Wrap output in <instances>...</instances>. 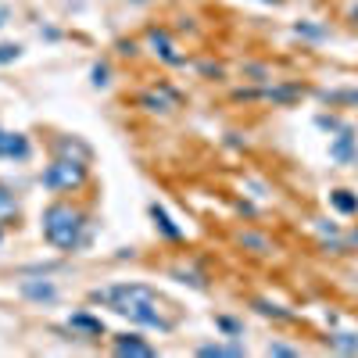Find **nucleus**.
I'll return each mask as SVG.
<instances>
[{
	"mask_svg": "<svg viewBox=\"0 0 358 358\" xmlns=\"http://www.w3.org/2000/svg\"><path fill=\"white\" fill-rule=\"evenodd\" d=\"M351 147H355V136L344 129V133L337 136V143H334V158H337V162H348V158H351Z\"/></svg>",
	"mask_w": 358,
	"mask_h": 358,
	"instance_id": "13",
	"label": "nucleus"
},
{
	"mask_svg": "<svg viewBox=\"0 0 358 358\" xmlns=\"http://www.w3.org/2000/svg\"><path fill=\"white\" fill-rule=\"evenodd\" d=\"M197 355H201V358H241L244 348H241V344H201Z\"/></svg>",
	"mask_w": 358,
	"mask_h": 358,
	"instance_id": "8",
	"label": "nucleus"
},
{
	"mask_svg": "<svg viewBox=\"0 0 358 358\" xmlns=\"http://www.w3.org/2000/svg\"><path fill=\"white\" fill-rule=\"evenodd\" d=\"M18 54H22V47H18V43H0V65H8V62H15Z\"/></svg>",
	"mask_w": 358,
	"mask_h": 358,
	"instance_id": "16",
	"label": "nucleus"
},
{
	"mask_svg": "<svg viewBox=\"0 0 358 358\" xmlns=\"http://www.w3.org/2000/svg\"><path fill=\"white\" fill-rule=\"evenodd\" d=\"M94 83H97V86H104V83H108V69H104V65H97V69H94Z\"/></svg>",
	"mask_w": 358,
	"mask_h": 358,
	"instance_id": "19",
	"label": "nucleus"
},
{
	"mask_svg": "<svg viewBox=\"0 0 358 358\" xmlns=\"http://www.w3.org/2000/svg\"><path fill=\"white\" fill-rule=\"evenodd\" d=\"M265 4H280V0H265Z\"/></svg>",
	"mask_w": 358,
	"mask_h": 358,
	"instance_id": "25",
	"label": "nucleus"
},
{
	"mask_svg": "<svg viewBox=\"0 0 358 358\" xmlns=\"http://www.w3.org/2000/svg\"><path fill=\"white\" fill-rule=\"evenodd\" d=\"M351 15H355V18H358V8H355V11H351Z\"/></svg>",
	"mask_w": 358,
	"mask_h": 358,
	"instance_id": "26",
	"label": "nucleus"
},
{
	"mask_svg": "<svg viewBox=\"0 0 358 358\" xmlns=\"http://www.w3.org/2000/svg\"><path fill=\"white\" fill-rule=\"evenodd\" d=\"M4 158H29V140L22 133H4Z\"/></svg>",
	"mask_w": 358,
	"mask_h": 358,
	"instance_id": "9",
	"label": "nucleus"
},
{
	"mask_svg": "<svg viewBox=\"0 0 358 358\" xmlns=\"http://www.w3.org/2000/svg\"><path fill=\"white\" fill-rule=\"evenodd\" d=\"M179 104H183V97H179L169 83L147 86L143 94H140V108H143V111H151V115H169V111H176Z\"/></svg>",
	"mask_w": 358,
	"mask_h": 358,
	"instance_id": "4",
	"label": "nucleus"
},
{
	"mask_svg": "<svg viewBox=\"0 0 358 358\" xmlns=\"http://www.w3.org/2000/svg\"><path fill=\"white\" fill-rule=\"evenodd\" d=\"M0 158H4V129H0Z\"/></svg>",
	"mask_w": 358,
	"mask_h": 358,
	"instance_id": "23",
	"label": "nucleus"
},
{
	"mask_svg": "<svg viewBox=\"0 0 358 358\" xmlns=\"http://www.w3.org/2000/svg\"><path fill=\"white\" fill-rule=\"evenodd\" d=\"M268 355H283V358H294L297 348H287V344H268Z\"/></svg>",
	"mask_w": 358,
	"mask_h": 358,
	"instance_id": "17",
	"label": "nucleus"
},
{
	"mask_svg": "<svg viewBox=\"0 0 358 358\" xmlns=\"http://www.w3.org/2000/svg\"><path fill=\"white\" fill-rule=\"evenodd\" d=\"M43 183L57 194H69V190H79L86 183V162L83 158H65V155H57L47 172H43Z\"/></svg>",
	"mask_w": 358,
	"mask_h": 358,
	"instance_id": "3",
	"label": "nucleus"
},
{
	"mask_svg": "<svg viewBox=\"0 0 358 358\" xmlns=\"http://www.w3.org/2000/svg\"><path fill=\"white\" fill-rule=\"evenodd\" d=\"M8 22H11V11H8V8H4V4H0V29H4V25H8Z\"/></svg>",
	"mask_w": 358,
	"mask_h": 358,
	"instance_id": "22",
	"label": "nucleus"
},
{
	"mask_svg": "<svg viewBox=\"0 0 358 358\" xmlns=\"http://www.w3.org/2000/svg\"><path fill=\"white\" fill-rule=\"evenodd\" d=\"M330 201H334L337 212H344V215H355V212H358V197H351L348 190H334Z\"/></svg>",
	"mask_w": 358,
	"mask_h": 358,
	"instance_id": "11",
	"label": "nucleus"
},
{
	"mask_svg": "<svg viewBox=\"0 0 358 358\" xmlns=\"http://www.w3.org/2000/svg\"><path fill=\"white\" fill-rule=\"evenodd\" d=\"M111 351L115 355H129V358H151L155 355V348L147 344V341H140V337H133V334H122V337H115V344H111Z\"/></svg>",
	"mask_w": 358,
	"mask_h": 358,
	"instance_id": "6",
	"label": "nucleus"
},
{
	"mask_svg": "<svg viewBox=\"0 0 358 358\" xmlns=\"http://www.w3.org/2000/svg\"><path fill=\"white\" fill-rule=\"evenodd\" d=\"M334 348H341V351H358V337H355V334H337V337H334Z\"/></svg>",
	"mask_w": 358,
	"mask_h": 358,
	"instance_id": "15",
	"label": "nucleus"
},
{
	"mask_svg": "<svg viewBox=\"0 0 358 358\" xmlns=\"http://www.w3.org/2000/svg\"><path fill=\"white\" fill-rule=\"evenodd\" d=\"M129 4H147V0H129Z\"/></svg>",
	"mask_w": 358,
	"mask_h": 358,
	"instance_id": "24",
	"label": "nucleus"
},
{
	"mask_svg": "<svg viewBox=\"0 0 358 358\" xmlns=\"http://www.w3.org/2000/svg\"><path fill=\"white\" fill-rule=\"evenodd\" d=\"M97 301H108L118 315H126L136 326H151V330H172V322L162 315V301L151 287L143 283H118L108 290H94Z\"/></svg>",
	"mask_w": 358,
	"mask_h": 358,
	"instance_id": "1",
	"label": "nucleus"
},
{
	"mask_svg": "<svg viewBox=\"0 0 358 358\" xmlns=\"http://www.w3.org/2000/svg\"><path fill=\"white\" fill-rule=\"evenodd\" d=\"M18 215V204H15V197L4 190V187H0V226H4L8 219H15Z\"/></svg>",
	"mask_w": 358,
	"mask_h": 358,
	"instance_id": "12",
	"label": "nucleus"
},
{
	"mask_svg": "<svg viewBox=\"0 0 358 358\" xmlns=\"http://www.w3.org/2000/svg\"><path fill=\"white\" fill-rule=\"evenodd\" d=\"M151 219L158 222V229L169 236V241H179V236H183V233H179L176 226H172V219H169V212H165V208L162 204H151Z\"/></svg>",
	"mask_w": 358,
	"mask_h": 358,
	"instance_id": "10",
	"label": "nucleus"
},
{
	"mask_svg": "<svg viewBox=\"0 0 358 358\" xmlns=\"http://www.w3.org/2000/svg\"><path fill=\"white\" fill-rule=\"evenodd\" d=\"M147 47H151L165 65H183V62H187L183 54H176V47H172V40H169L165 29H147Z\"/></svg>",
	"mask_w": 358,
	"mask_h": 358,
	"instance_id": "5",
	"label": "nucleus"
},
{
	"mask_svg": "<svg viewBox=\"0 0 358 358\" xmlns=\"http://www.w3.org/2000/svg\"><path fill=\"white\" fill-rule=\"evenodd\" d=\"M83 229H86V215L72 204H50L43 212V236L57 251H76L83 244Z\"/></svg>",
	"mask_w": 358,
	"mask_h": 358,
	"instance_id": "2",
	"label": "nucleus"
},
{
	"mask_svg": "<svg viewBox=\"0 0 358 358\" xmlns=\"http://www.w3.org/2000/svg\"><path fill=\"white\" fill-rule=\"evenodd\" d=\"M219 326H222V330H226V334H241V326H236L233 319H219Z\"/></svg>",
	"mask_w": 358,
	"mask_h": 358,
	"instance_id": "20",
	"label": "nucleus"
},
{
	"mask_svg": "<svg viewBox=\"0 0 358 358\" xmlns=\"http://www.w3.org/2000/svg\"><path fill=\"white\" fill-rule=\"evenodd\" d=\"M297 33H308V36H322V29H312V25H297Z\"/></svg>",
	"mask_w": 358,
	"mask_h": 358,
	"instance_id": "21",
	"label": "nucleus"
},
{
	"mask_svg": "<svg viewBox=\"0 0 358 358\" xmlns=\"http://www.w3.org/2000/svg\"><path fill=\"white\" fill-rule=\"evenodd\" d=\"M22 294L33 297V301H54V297H57V287L47 283V280H22Z\"/></svg>",
	"mask_w": 358,
	"mask_h": 358,
	"instance_id": "7",
	"label": "nucleus"
},
{
	"mask_svg": "<svg viewBox=\"0 0 358 358\" xmlns=\"http://www.w3.org/2000/svg\"><path fill=\"white\" fill-rule=\"evenodd\" d=\"M241 244H248V248H258V251H265V241H258V236H251V233H244V236H241Z\"/></svg>",
	"mask_w": 358,
	"mask_h": 358,
	"instance_id": "18",
	"label": "nucleus"
},
{
	"mask_svg": "<svg viewBox=\"0 0 358 358\" xmlns=\"http://www.w3.org/2000/svg\"><path fill=\"white\" fill-rule=\"evenodd\" d=\"M69 326H76V330H86V334H101V330H104L101 319H90V315H72Z\"/></svg>",
	"mask_w": 358,
	"mask_h": 358,
	"instance_id": "14",
	"label": "nucleus"
}]
</instances>
